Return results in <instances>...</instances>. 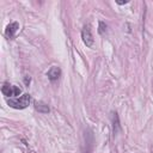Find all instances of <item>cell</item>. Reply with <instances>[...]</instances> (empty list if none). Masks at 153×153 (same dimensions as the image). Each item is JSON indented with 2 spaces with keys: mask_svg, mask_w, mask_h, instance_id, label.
Masks as SVG:
<instances>
[{
  "mask_svg": "<svg viewBox=\"0 0 153 153\" xmlns=\"http://www.w3.org/2000/svg\"><path fill=\"white\" fill-rule=\"evenodd\" d=\"M47 75H48V79H49L50 81H55V80H57V79L60 78V75H61V69H60L59 67H51V68L48 71Z\"/></svg>",
  "mask_w": 153,
  "mask_h": 153,
  "instance_id": "cell-5",
  "label": "cell"
},
{
  "mask_svg": "<svg viewBox=\"0 0 153 153\" xmlns=\"http://www.w3.org/2000/svg\"><path fill=\"white\" fill-rule=\"evenodd\" d=\"M1 92L4 96L6 97H17L22 93V90L18 87V86H14V85H11L8 82H5L1 87Z\"/></svg>",
  "mask_w": 153,
  "mask_h": 153,
  "instance_id": "cell-2",
  "label": "cell"
},
{
  "mask_svg": "<svg viewBox=\"0 0 153 153\" xmlns=\"http://www.w3.org/2000/svg\"><path fill=\"white\" fill-rule=\"evenodd\" d=\"M31 102V97L30 94H23L19 98H14V99H8L7 104L13 108V109H25Z\"/></svg>",
  "mask_w": 153,
  "mask_h": 153,
  "instance_id": "cell-1",
  "label": "cell"
},
{
  "mask_svg": "<svg viewBox=\"0 0 153 153\" xmlns=\"http://www.w3.org/2000/svg\"><path fill=\"white\" fill-rule=\"evenodd\" d=\"M35 108H36V110H38L39 112H43V114L49 112V108H48V105H45V104H44V103H42V102L36 103Z\"/></svg>",
  "mask_w": 153,
  "mask_h": 153,
  "instance_id": "cell-6",
  "label": "cell"
},
{
  "mask_svg": "<svg viewBox=\"0 0 153 153\" xmlns=\"http://www.w3.org/2000/svg\"><path fill=\"white\" fill-rule=\"evenodd\" d=\"M116 2H117L118 5H123V4H127L128 1H116Z\"/></svg>",
  "mask_w": 153,
  "mask_h": 153,
  "instance_id": "cell-8",
  "label": "cell"
},
{
  "mask_svg": "<svg viewBox=\"0 0 153 153\" xmlns=\"http://www.w3.org/2000/svg\"><path fill=\"white\" fill-rule=\"evenodd\" d=\"M105 30H106V25H105L103 22H100V23H99V33H103Z\"/></svg>",
  "mask_w": 153,
  "mask_h": 153,
  "instance_id": "cell-7",
  "label": "cell"
},
{
  "mask_svg": "<svg viewBox=\"0 0 153 153\" xmlns=\"http://www.w3.org/2000/svg\"><path fill=\"white\" fill-rule=\"evenodd\" d=\"M81 38H82V42L87 45V47H92L93 45V36H92V32H91V29H90V25H85L82 27V31H81Z\"/></svg>",
  "mask_w": 153,
  "mask_h": 153,
  "instance_id": "cell-3",
  "label": "cell"
},
{
  "mask_svg": "<svg viewBox=\"0 0 153 153\" xmlns=\"http://www.w3.org/2000/svg\"><path fill=\"white\" fill-rule=\"evenodd\" d=\"M18 29H19V24H18L17 22L10 23V24L6 26V29H5V36H6L7 38H12V37L16 35V32L18 31Z\"/></svg>",
  "mask_w": 153,
  "mask_h": 153,
  "instance_id": "cell-4",
  "label": "cell"
}]
</instances>
